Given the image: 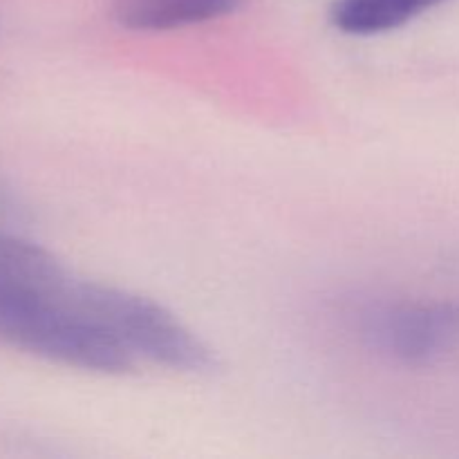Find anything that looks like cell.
Here are the masks:
<instances>
[{"label":"cell","instance_id":"obj_2","mask_svg":"<svg viewBox=\"0 0 459 459\" xmlns=\"http://www.w3.org/2000/svg\"><path fill=\"white\" fill-rule=\"evenodd\" d=\"M361 336L372 350L411 368L459 354V300H399L363 309Z\"/></svg>","mask_w":459,"mask_h":459},{"label":"cell","instance_id":"obj_4","mask_svg":"<svg viewBox=\"0 0 459 459\" xmlns=\"http://www.w3.org/2000/svg\"><path fill=\"white\" fill-rule=\"evenodd\" d=\"M446 0H332V25L350 36L399 30Z\"/></svg>","mask_w":459,"mask_h":459},{"label":"cell","instance_id":"obj_3","mask_svg":"<svg viewBox=\"0 0 459 459\" xmlns=\"http://www.w3.org/2000/svg\"><path fill=\"white\" fill-rule=\"evenodd\" d=\"M242 3L245 0H117L115 18L133 31H169L222 18Z\"/></svg>","mask_w":459,"mask_h":459},{"label":"cell","instance_id":"obj_1","mask_svg":"<svg viewBox=\"0 0 459 459\" xmlns=\"http://www.w3.org/2000/svg\"><path fill=\"white\" fill-rule=\"evenodd\" d=\"M92 305L103 330L133 359L134 366L146 361L188 375L215 368L209 345L152 299L92 282Z\"/></svg>","mask_w":459,"mask_h":459}]
</instances>
